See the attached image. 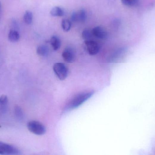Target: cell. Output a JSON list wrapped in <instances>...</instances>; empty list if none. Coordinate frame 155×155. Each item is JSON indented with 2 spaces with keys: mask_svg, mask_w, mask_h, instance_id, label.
Segmentation results:
<instances>
[{
  "mask_svg": "<svg viewBox=\"0 0 155 155\" xmlns=\"http://www.w3.org/2000/svg\"><path fill=\"white\" fill-rule=\"evenodd\" d=\"M92 34L98 38L104 39L107 36V33L101 27H97L93 28L92 31Z\"/></svg>",
  "mask_w": 155,
  "mask_h": 155,
  "instance_id": "ba28073f",
  "label": "cell"
},
{
  "mask_svg": "<svg viewBox=\"0 0 155 155\" xmlns=\"http://www.w3.org/2000/svg\"><path fill=\"white\" fill-rule=\"evenodd\" d=\"M14 113L15 117L19 120H21L24 117L23 111L19 106H15L14 108Z\"/></svg>",
  "mask_w": 155,
  "mask_h": 155,
  "instance_id": "4fadbf2b",
  "label": "cell"
},
{
  "mask_svg": "<svg viewBox=\"0 0 155 155\" xmlns=\"http://www.w3.org/2000/svg\"><path fill=\"white\" fill-rule=\"evenodd\" d=\"M62 58L65 62L72 63L75 60V53L73 49L67 47L64 50L62 54Z\"/></svg>",
  "mask_w": 155,
  "mask_h": 155,
  "instance_id": "5b68a950",
  "label": "cell"
},
{
  "mask_svg": "<svg viewBox=\"0 0 155 155\" xmlns=\"http://www.w3.org/2000/svg\"><path fill=\"white\" fill-rule=\"evenodd\" d=\"M87 17V14L84 10L74 12L71 16L72 20L74 22H84Z\"/></svg>",
  "mask_w": 155,
  "mask_h": 155,
  "instance_id": "52a82bcc",
  "label": "cell"
},
{
  "mask_svg": "<svg viewBox=\"0 0 155 155\" xmlns=\"http://www.w3.org/2000/svg\"><path fill=\"white\" fill-rule=\"evenodd\" d=\"M51 15L53 16H62L64 14V10L59 7H55L51 11Z\"/></svg>",
  "mask_w": 155,
  "mask_h": 155,
  "instance_id": "8fae6325",
  "label": "cell"
},
{
  "mask_svg": "<svg viewBox=\"0 0 155 155\" xmlns=\"http://www.w3.org/2000/svg\"><path fill=\"white\" fill-rule=\"evenodd\" d=\"M1 2H0V9H1Z\"/></svg>",
  "mask_w": 155,
  "mask_h": 155,
  "instance_id": "d6986e66",
  "label": "cell"
},
{
  "mask_svg": "<svg viewBox=\"0 0 155 155\" xmlns=\"http://www.w3.org/2000/svg\"><path fill=\"white\" fill-rule=\"evenodd\" d=\"M27 126L28 129L35 135L41 136L45 134L46 132L45 126L38 121H30L28 123Z\"/></svg>",
  "mask_w": 155,
  "mask_h": 155,
  "instance_id": "7a4b0ae2",
  "label": "cell"
},
{
  "mask_svg": "<svg viewBox=\"0 0 155 155\" xmlns=\"http://www.w3.org/2000/svg\"><path fill=\"white\" fill-rule=\"evenodd\" d=\"M8 38L9 40L12 42H17L20 39V35L16 30H11L9 33Z\"/></svg>",
  "mask_w": 155,
  "mask_h": 155,
  "instance_id": "30bf717a",
  "label": "cell"
},
{
  "mask_svg": "<svg viewBox=\"0 0 155 155\" xmlns=\"http://www.w3.org/2000/svg\"><path fill=\"white\" fill-rule=\"evenodd\" d=\"M94 94L93 91L83 92L75 95L71 99L67 106V109L72 110L79 107L82 104L90 98Z\"/></svg>",
  "mask_w": 155,
  "mask_h": 155,
  "instance_id": "6da1fadb",
  "label": "cell"
},
{
  "mask_svg": "<svg viewBox=\"0 0 155 155\" xmlns=\"http://www.w3.org/2000/svg\"><path fill=\"white\" fill-rule=\"evenodd\" d=\"M85 44L87 50L90 55H95L99 52V46L95 41L90 40L85 41Z\"/></svg>",
  "mask_w": 155,
  "mask_h": 155,
  "instance_id": "8992f818",
  "label": "cell"
},
{
  "mask_svg": "<svg viewBox=\"0 0 155 155\" xmlns=\"http://www.w3.org/2000/svg\"><path fill=\"white\" fill-rule=\"evenodd\" d=\"M36 52H37V54L39 55V56L45 57V56H47L49 53V49L46 46L42 45V46H40L38 47L37 50H36Z\"/></svg>",
  "mask_w": 155,
  "mask_h": 155,
  "instance_id": "7c38bea8",
  "label": "cell"
},
{
  "mask_svg": "<svg viewBox=\"0 0 155 155\" xmlns=\"http://www.w3.org/2000/svg\"><path fill=\"white\" fill-rule=\"evenodd\" d=\"M20 151L11 145L0 142V155H20Z\"/></svg>",
  "mask_w": 155,
  "mask_h": 155,
  "instance_id": "277c9868",
  "label": "cell"
},
{
  "mask_svg": "<svg viewBox=\"0 0 155 155\" xmlns=\"http://www.w3.org/2000/svg\"><path fill=\"white\" fill-rule=\"evenodd\" d=\"M8 101V100L6 95H3L0 97V108H1L2 111H4L6 110Z\"/></svg>",
  "mask_w": 155,
  "mask_h": 155,
  "instance_id": "5bb4252c",
  "label": "cell"
},
{
  "mask_svg": "<svg viewBox=\"0 0 155 155\" xmlns=\"http://www.w3.org/2000/svg\"><path fill=\"white\" fill-rule=\"evenodd\" d=\"M92 33L90 30L85 29L82 32V37L85 41L90 40L92 36Z\"/></svg>",
  "mask_w": 155,
  "mask_h": 155,
  "instance_id": "e0dca14e",
  "label": "cell"
},
{
  "mask_svg": "<svg viewBox=\"0 0 155 155\" xmlns=\"http://www.w3.org/2000/svg\"><path fill=\"white\" fill-rule=\"evenodd\" d=\"M50 42H51V45L54 50L57 51V50L59 49L60 45H61V41L58 36H55V35L52 36Z\"/></svg>",
  "mask_w": 155,
  "mask_h": 155,
  "instance_id": "9c48e42d",
  "label": "cell"
},
{
  "mask_svg": "<svg viewBox=\"0 0 155 155\" xmlns=\"http://www.w3.org/2000/svg\"><path fill=\"white\" fill-rule=\"evenodd\" d=\"M33 20V14L30 11H26L24 16V21L28 25H30L32 23Z\"/></svg>",
  "mask_w": 155,
  "mask_h": 155,
  "instance_id": "9a60e30c",
  "label": "cell"
},
{
  "mask_svg": "<svg viewBox=\"0 0 155 155\" xmlns=\"http://www.w3.org/2000/svg\"><path fill=\"white\" fill-rule=\"evenodd\" d=\"M53 70L55 75L60 80H64L67 77L68 69L64 63H55L53 66Z\"/></svg>",
  "mask_w": 155,
  "mask_h": 155,
  "instance_id": "3957f363",
  "label": "cell"
},
{
  "mask_svg": "<svg viewBox=\"0 0 155 155\" xmlns=\"http://www.w3.org/2000/svg\"><path fill=\"white\" fill-rule=\"evenodd\" d=\"M122 3L128 7H133L137 4V0H121Z\"/></svg>",
  "mask_w": 155,
  "mask_h": 155,
  "instance_id": "ac0fdd59",
  "label": "cell"
},
{
  "mask_svg": "<svg viewBox=\"0 0 155 155\" xmlns=\"http://www.w3.org/2000/svg\"><path fill=\"white\" fill-rule=\"evenodd\" d=\"M61 26L63 30L65 32H68L71 30V24L69 20L64 19L62 20Z\"/></svg>",
  "mask_w": 155,
  "mask_h": 155,
  "instance_id": "2e32d148",
  "label": "cell"
}]
</instances>
